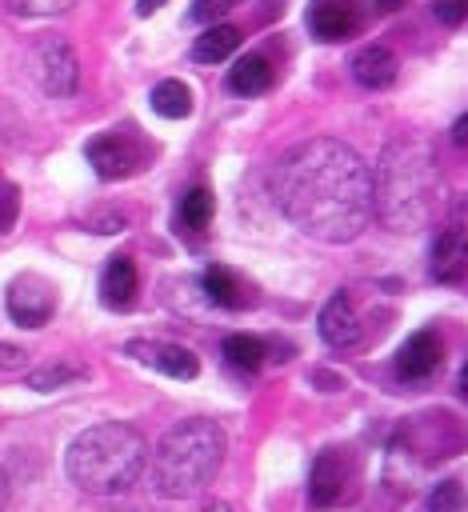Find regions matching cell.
Instances as JSON below:
<instances>
[{"instance_id": "cell-1", "label": "cell", "mask_w": 468, "mask_h": 512, "mask_svg": "<svg viewBox=\"0 0 468 512\" xmlns=\"http://www.w3.org/2000/svg\"><path fill=\"white\" fill-rule=\"evenodd\" d=\"M272 196L304 236L324 244L360 236L376 212L372 172L340 140H304L284 152L272 172Z\"/></svg>"}, {"instance_id": "cell-2", "label": "cell", "mask_w": 468, "mask_h": 512, "mask_svg": "<svg viewBox=\"0 0 468 512\" xmlns=\"http://www.w3.org/2000/svg\"><path fill=\"white\" fill-rule=\"evenodd\" d=\"M372 200L376 216L396 232H416L428 224L440 200V168L432 148L420 140H392L372 176Z\"/></svg>"}, {"instance_id": "cell-3", "label": "cell", "mask_w": 468, "mask_h": 512, "mask_svg": "<svg viewBox=\"0 0 468 512\" xmlns=\"http://www.w3.org/2000/svg\"><path fill=\"white\" fill-rule=\"evenodd\" d=\"M144 464H148L144 436L120 420H104V424L84 428L68 444V456H64L68 480L92 496H116V492L132 488L140 480Z\"/></svg>"}, {"instance_id": "cell-4", "label": "cell", "mask_w": 468, "mask_h": 512, "mask_svg": "<svg viewBox=\"0 0 468 512\" xmlns=\"http://www.w3.org/2000/svg\"><path fill=\"white\" fill-rule=\"evenodd\" d=\"M224 432L212 420H180L164 432V440L156 444V488L168 500H188L196 492H204L212 484V476L220 472L224 460Z\"/></svg>"}, {"instance_id": "cell-5", "label": "cell", "mask_w": 468, "mask_h": 512, "mask_svg": "<svg viewBox=\"0 0 468 512\" xmlns=\"http://www.w3.org/2000/svg\"><path fill=\"white\" fill-rule=\"evenodd\" d=\"M56 312V292L44 276H16L8 288V316L20 328H40Z\"/></svg>"}, {"instance_id": "cell-6", "label": "cell", "mask_w": 468, "mask_h": 512, "mask_svg": "<svg viewBox=\"0 0 468 512\" xmlns=\"http://www.w3.org/2000/svg\"><path fill=\"white\" fill-rule=\"evenodd\" d=\"M124 352L132 360H140L144 368H156L164 376H176V380H192L200 372V360L192 348L184 344H168V340H128Z\"/></svg>"}, {"instance_id": "cell-7", "label": "cell", "mask_w": 468, "mask_h": 512, "mask_svg": "<svg viewBox=\"0 0 468 512\" xmlns=\"http://www.w3.org/2000/svg\"><path fill=\"white\" fill-rule=\"evenodd\" d=\"M364 24L360 0H312L308 28L316 40H348Z\"/></svg>"}, {"instance_id": "cell-8", "label": "cell", "mask_w": 468, "mask_h": 512, "mask_svg": "<svg viewBox=\"0 0 468 512\" xmlns=\"http://www.w3.org/2000/svg\"><path fill=\"white\" fill-rule=\"evenodd\" d=\"M140 156H144V152H140L128 136H120V132H100V136L88 144V160H92V168H96L100 180H120V176L136 172Z\"/></svg>"}, {"instance_id": "cell-9", "label": "cell", "mask_w": 468, "mask_h": 512, "mask_svg": "<svg viewBox=\"0 0 468 512\" xmlns=\"http://www.w3.org/2000/svg\"><path fill=\"white\" fill-rule=\"evenodd\" d=\"M344 492H348V460H344L336 448H328V452H320L316 464H312L308 500H312L316 508H332V504L344 500Z\"/></svg>"}, {"instance_id": "cell-10", "label": "cell", "mask_w": 468, "mask_h": 512, "mask_svg": "<svg viewBox=\"0 0 468 512\" xmlns=\"http://www.w3.org/2000/svg\"><path fill=\"white\" fill-rule=\"evenodd\" d=\"M440 356H444V348H440V336H436L432 328L412 332V336L400 344V352H396V376H400V380H424V376L436 372Z\"/></svg>"}, {"instance_id": "cell-11", "label": "cell", "mask_w": 468, "mask_h": 512, "mask_svg": "<svg viewBox=\"0 0 468 512\" xmlns=\"http://www.w3.org/2000/svg\"><path fill=\"white\" fill-rule=\"evenodd\" d=\"M320 336L332 344V348H348L360 340V316H356V304L352 296L340 288L328 296V304L320 308Z\"/></svg>"}, {"instance_id": "cell-12", "label": "cell", "mask_w": 468, "mask_h": 512, "mask_svg": "<svg viewBox=\"0 0 468 512\" xmlns=\"http://www.w3.org/2000/svg\"><path fill=\"white\" fill-rule=\"evenodd\" d=\"M428 268H432V280H440V284L464 280V272H468V232L464 228H444L432 244V264Z\"/></svg>"}, {"instance_id": "cell-13", "label": "cell", "mask_w": 468, "mask_h": 512, "mask_svg": "<svg viewBox=\"0 0 468 512\" xmlns=\"http://www.w3.org/2000/svg\"><path fill=\"white\" fill-rule=\"evenodd\" d=\"M40 76L52 96H72L76 92V56L64 40H44L40 44Z\"/></svg>"}, {"instance_id": "cell-14", "label": "cell", "mask_w": 468, "mask_h": 512, "mask_svg": "<svg viewBox=\"0 0 468 512\" xmlns=\"http://www.w3.org/2000/svg\"><path fill=\"white\" fill-rule=\"evenodd\" d=\"M100 300L108 308H128L136 300V264L128 256H112L100 276Z\"/></svg>"}, {"instance_id": "cell-15", "label": "cell", "mask_w": 468, "mask_h": 512, "mask_svg": "<svg viewBox=\"0 0 468 512\" xmlns=\"http://www.w3.org/2000/svg\"><path fill=\"white\" fill-rule=\"evenodd\" d=\"M352 76L364 88H388L396 80V56L384 44H368V48H360L352 56Z\"/></svg>"}, {"instance_id": "cell-16", "label": "cell", "mask_w": 468, "mask_h": 512, "mask_svg": "<svg viewBox=\"0 0 468 512\" xmlns=\"http://www.w3.org/2000/svg\"><path fill=\"white\" fill-rule=\"evenodd\" d=\"M272 84V64L264 60V56H240L232 68H228V88L232 92H240V96H256V92H264Z\"/></svg>"}, {"instance_id": "cell-17", "label": "cell", "mask_w": 468, "mask_h": 512, "mask_svg": "<svg viewBox=\"0 0 468 512\" xmlns=\"http://www.w3.org/2000/svg\"><path fill=\"white\" fill-rule=\"evenodd\" d=\"M236 48H240V32H236L232 24H212V28H204V32L196 36L192 56H196L200 64H220V60L232 56Z\"/></svg>"}, {"instance_id": "cell-18", "label": "cell", "mask_w": 468, "mask_h": 512, "mask_svg": "<svg viewBox=\"0 0 468 512\" xmlns=\"http://www.w3.org/2000/svg\"><path fill=\"white\" fill-rule=\"evenodd\" d=\"M152 112L164 120H184L192 112V88L184 80H160L152 88Z\"/></svg>"}, {"instance_id": "cell-19", "label": "cell", "mask_w": 468, "mask_h": 512, "mask_svg": "<svg viewBox=\"0 0 468 512\" xmlns=\"http://www.w3.org/2000/svg\"><path fill=\"white\" fill-rule=\"evenodd\" d=\"M204 292H208V300L212 304H220V308H244V284L236 280V272H228V268H208L204 272Z\"/></svg>"}, {"instance_id": "cell-20", "label": "cell", "mask_w": 468, "mask_h": 512, "mask_svg": "<svg viewBox=\"0 0 468 512\" xmlns=\"http://www.w3.org/2000/svg\"><path fill=\"white\" fill-rule=\"evenodd\" d=\"M224 356H228L232 368H240V372H256V368L264 364V356H268V344H264L260 336L236 332V336L224 340Z\"/></svg>"}, {"instance_id": "cell-21", "label": "cell", "mask_w": 468, "mask_h": 512, "mask_svg": "<svg viewBox=\"0 0 468 512\" xmlns=\"http://www.w3.org/2000/svg\"><path fill=\"white\" fill-rule=\"evenodd\" d=\"M212 212H216V204H212V192L208 188L184 192V200H180V224L188 232H204L212 224Z\"/></svg>"}, {"instance_id": "cell-22", "label": "cell", "mask_w": 468, "mask_h": 512, "mask_svg": "<svg viewBox=\"0 0 468 512\" xmlns=\"http://www.w3.org/2000/svg\"><path fill=\"white\" fill-rule=\"evenodd\" d=\"M80 376H84V368H76V364H48V368L28 372V388L52 392V388H64V384H72V380H80Z\"/></svg>"}, {"instance_id": "cell-23", "label": "cell", "mask_w": 468, "mask_h": 512, "mask_svg": "<svg viewBox=\"0 0 468 512\" xmlns=\"http://www.w3.org/2000/svg\"><path fill=\"white\" fill-rule=\"evenodd\" d=\"M460 504H464V492H460V484H456V480L436 484V488H432V496H428V512H456Z\"/></svg>"}, {"instance_id": "cell-24", "label": "cell", "mask_w": 468, "mask_h": 512, "mask_svg": "<svg viewBox=\"0 0 468 512\" xmlns=\"http://www.w3.org/2000/svg\"><path fill=\"white\" fill-rule=\"evenodd\" d=\"M12 12H20V16H56V12H64V8H72L76 0H4Z\"/></svg>"}, {"instance_id": "cell-25", "label": "cell", "mask_w": 468, "mask_h": 512, "mask_svg": "<svg viewBox=\"0 0 468 512\" xmlns=\"http://www.w3.org/2000/svg\"><path fill=\"white\" fill-rule=\"evenodd\" d=\"M432 12H436V20H440V24L456 28V24H464V20H468V0H432Z\"/></svg>"}, {"instance_id": "cell-26", "label": "cell", "mask_w": 468, "mask_h": 512, "mask_svg": "<svg viewBox=\"0 0 468 512\" xmlns=\"http://www.w3.org/2000/svg\"><path fill=\"white\" fill-rule=\"evenodd\" d=\"M232 4H236V0H196V4H192V20H200V24H216Z\"/></svg>"}, {"instance_id": "cell-27", "label": "cell", "mask_w": 468, "mask_h": 512, "mask_svg": "<svg viewBox=\"0 0 468 512\" xmlns=\"http://www.w3.org/2000/svg\"><path fill=\"white\" fill-rule=\"evenodd\" d=\"M28 356H24V348H16V344H0V368H20Z\"/></svg>"}, {"instance_id": "cell-28", "label": "cell", "mask_w": 468, "mask_h": 512, "mask_svg": "<svg viewBox=\"0 0 468 512\" xmlns=\"http://www.w3.org/2000/svg\"><path fill=\"white\" fill-rule=\"evenodd\" d=\"M452 140H456L460 148H468V112H464V116L452 124Z\"/></svg>"}, {"instance_id": "cell-29", "label": "cell", "mask_w": 468, "mask_h": 512, "mask_svg": "<svg viewBox=\"0 0 468 512\" xmlns=\"http://www.w3.org/2000/svg\"><path fill=\"white\" fill-rule=\"evenodd\" d=\"M160 4H168V0H136V12H140V16H152Z\"/></svg>"}, {"instance_id": "cell-30", "label": "cell", "mask_w": 468, "mask_h": 512, "mask_svg": "<svg viewBox=\"0 0 468 512\" xmlns=\"http://www.w3.org/2000/svg\"><path fill=\"white\" fill-rule=\"evenodd\" d=\"M404 4H408V0H376V8H380V12H400Z\"/></svg>"}, {"instance_id": "cell-31", "label": "cell", "mask_w": 468, "mask_h": 512, "mask_svg": "<svg viewBox=\"0 0 468 512\" xmlns=\"http://www.w3.org/2000/svg\"><path fill=\"white\" fill-rule=\"evenodd\" d=\"M4 504H8V472L0 468V508H4Z\"/></svg>"}, {"instance_id": "cell-32", "label": "cell", "mask_w": 468, "mask_h": 512, "mask_svg": "<svg viewBox=\"0 0 468 512\" xmlns=\"http://www.w3.org/2000/svg\"><path fill=\"white\" fill-rule=\"evenodd\" d=\"M460 392L468 396V360H464V368H460Z\"/></svg>"}, {"instance_id": "cell-33", "label": "cell", "mask_w": 468, "mask_h": 512, "mask_svg": "<svg viewBox=\"0 0 468 512\" xmlns=\"http://www.w3.org/2000/svg\"><path fill=\"white\" fill-rule=\"evenodd\" d=\"M204 512H232L228 504H212V508H204Z\"/></svg>"}]
</instances>
